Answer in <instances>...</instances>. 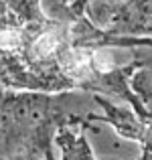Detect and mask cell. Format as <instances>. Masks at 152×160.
<instances>
[{
	"label": "cell",
	"mask_w": 152,
	"mask_h": 160,
	"mask_svg": "<svg viewBox=\"0 0 152 160\" xmlns=\"http://www.w3.org/2000/svg\"><path fill=\"white\" fill-rule=\"evenodd\" d=\"M8 12L18 20L23 27L43 22L47 16L41 10V0H4Z\"/></svg>",
	"instance_id": "3"
},
{
	"label": "cell",
	"mask_w": 152,
	"mask_h": 160,
	"mask_svg": "<svg viewBox=\"0 0 152 160\" xmlns=\"http://www.w3.org/2000/svg\"><path fill=\"white\" fill-rule=\"evenodd\" d=\"M130 87L140 99V103L152 113V51L144 65H140L130 77Z\"/></svg>",
	"instance_id": "2"
},
{
	"label": "cell",
	"mask_w": 152,
	"mask_h": 160,
	"mask_svg": "<svg viewBox=\"0 0 152 160\" xmlns=\"http://www.w3.org/2000/svg\"><path fill=\"white\" fill-rule=\"evenodd\" d=\"M140 160H152V158H148V156H140Z\"/></svg>",
	"instance_id": "4"
},
{
	"label": "cell",
	"mask_w": 152,
	"mask_h": 160,
	"mask_svg": "<svg viewBox=\"0 0 152 160\" xmlns=\"http://www.w3.org/2000/svg\"><path fill=\"white\" fill-rule=\"evenodd\" d=\"M104 31L152 39V0H122L109 10Z\"/></svg>",
	"instance_id": "1"
}]
</instances>
